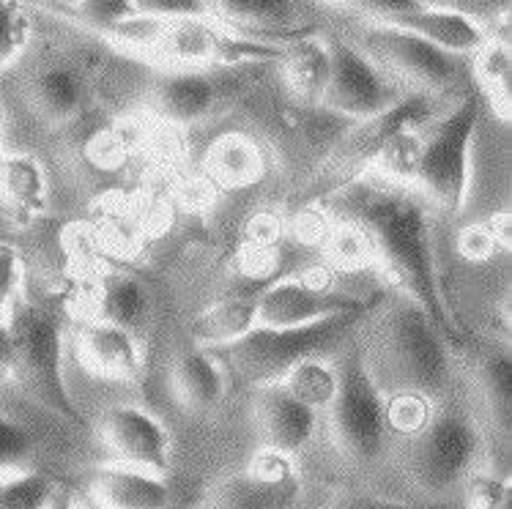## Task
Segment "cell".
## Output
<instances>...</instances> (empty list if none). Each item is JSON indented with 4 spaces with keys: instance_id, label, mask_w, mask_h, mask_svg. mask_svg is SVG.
Instances as JSON below:
<instances>
[{
    "instance_id": "cell-42",
    "label": "cell",
    "mask_w": 512,
    "mask_h": 509,
    "mask_svg": "<svg viewBox=\"0 0 512 509\" xmlns=\"http://www.w3.org/2000/svg\"><path fill=\"white\" fill-rule=\"evenodd\" d=\"M47 509H91L88 504H83V501L77 499L74 493H69V490H55L53 499H50V504H47Z\"/></svg>"
},
{
    "instance_id": "cell-28",
    "label": "cell",
    "mask_w": 512,
    "mask_h": 509,
    "mask_svg": "<svg viewBox=\"0 0 512 509\" xmlns=\"http://www.w3.org/2000/svg\"><path fill=\"white\" fill-rule=\"evenodd\" d=\"M280 386L288 389L296 400H302L304 406L321 414L332 406L337 395V367L324 359H307L296 364Z\"/></svg>"
},
{
    "instance_id": "cell-38",
    "label": "cell",
    "mask_w": 512,
    "mask_h": 509,
    "mask_svg": "<svg viewBox=\"0 0 512 509\" xmlns=\"http://www.w3.org/2000/svg\"><path fill=\"white\" fill-rule=\"evenodd\" d=\"M250 474L266 479V482H288V479H296V468H293V458L283 452L263 449L261 455H255L252 460Z\"/></svg>"
},
{
    "instance_id": "cell-9",
    "label": "cell",
    "mask_w": 512,
    "mask_h": 509,
    "mask_svg": "<svg viewBox=\"0 0 512 509\" xmlns=\"http://www.w3.org/2000/svg\"><path fill=\"white\" fill-rule=\"evenodd\" d=\"M403 96L406 91L354 42H329V83L318 102L326 110L370 121L392 110Z\"/></svg>"
},
{
    "instance_id": "cell-5",
    "label": "cell",
    "mask_w": 512,
    "mask_h": 509,
    "mask_svg": "<svg viewBox=\"0 0 512 509\" xmlns=\"http://www.w3.org/2000/svg\"><path fill=\"white\" fill-rule=\"evenodd\" d=\"M329 433L340 455L351 463H376L389 438V400L373 384L356 340L337 364V395L326 408Z\"/></svg>"
},
{
    "instance_id": "cell-35",
    "label": "cell",
    "mask_w": 512,
    "mask_h": 509,
    "mask_svg": "<svg viewBox=\"0 0 512 509\" xmlns=\"http://www.w3.org/2000/svg\"><path fill=\"white\" fill-rule=\"evenodd\" d=\"M22 282H25L22 252L9 241H0V318L3 321L22 302Z\"/></svg>"
},
{
    "instance_id": "cell-34",
    "label": "cell",
    "mask_w": 512,
    "mask_h": 509,
    "mask_svg": "<svg viewBox=\"0 0 512 509\" xmlns=\"http://www.w3.org/2000/svg\"><path fill=\"white\" fill-rule=\"evenodd\" d=\"M33 449H36V436L31 430L17 419L0 414V474L25 468Z\"/></svg>"
},
{
    "instance_id": "cell-31",
    "label": "cell",
    "mask_w": 512,
    "mask_h": 509,
    "mask_svg": "<svg viewBox=\"0 0 512 509\" xmlns=\"http://www.w3.org/2000/svg\"><path fill=\"white\" fill-rule=\"evenodd\" d=\"M58 485L39 471H6L0 474V509H47Z\"/></svg>"
},
{
    "instance_id": "cell-22",
    "label": "cell",
    "mask_w": 512,
    "mask_h": 509,
    "mask_svg": "<svg viewBox=\"0 0 512 509\" xmlns=\"http://www.w3.org/2000/svg\"><path fill=\"white\" fill-rule=\"evenodd\" d=\"M220 47L222 31L209 17H200L168 22L154 52L173 69H203L206 63L220 61Z\"/></svg>"
},
{
    "instance_id": "cell-13",
    "label": "cell",
    "mask_w": 512,
    "mask_h": 509,
    "mask_svg": "<svg viewBox=\"0 0 512 509\" xmlns=\"http://www.w3.org/2000/svg\"><path fill=\"white\" fill-rule=\"evenodd\" d=\"M367 304H370L367 299L313 285L307 280H280L269 285L261 296H255L258 326H272V329L307 326L348 312H367Z\"/></svg>"
},
{
    "instance_id": "cell-33",
    "label": "cell",
    "mask_w": 512,
    "mask_h": 509,
    "mask_svg": "<svg viewBox=\"0 0 512 509\" xmlns=\"http://www.w3.org/2000/svg\"><path fill=\"white\" fill-rule=\"evenodd\" d=\"M31 42V17L20 3L0 0V69L20 58Z\"/></svg>"
},
{
    "instance_id": "cell-30",
    "label": "cell",
    "mask_w": 512,
    "mask_h": 509,
    "mask_svg": "<svg viewBox=\"0 0 512 509\" xmlns=\"http://www.w3.org/2000/svg\"><path fill=\"white\" fill-rule=\"evenodd\" d=\"M55 9L63 11V14H72V20H77L85 28L115 39V33L140 14V3H132V0H83V3H63Z\"/></svg>"
},
{
    "instance_id": "cell-43",
    "label": "cell",
    "mask_w": 512,
    "mask_h": 509,
    "mask_svg": "<svg viewBox=\"0 0 512 509\" xmlns=\"http://www.w3.org/2000/svg\"><path fill=\"white\" fill-rule=\"evenodd\" d=\"M359 509H428L417 507V504H398V501H384V499H365L359 504Z\"/></svg>"
},
{
    "instance_id": "cell-26",
    "label": "cell",
    "mask_w": 512,
    "mask_h": 509,
    "mask_svg": "<svg viewBox=\"0 0 512 509\" xmlns=\"http://www.w3.org/2000/svg\"><path fill=\"white\" fill-rule=\"evenodd\" d=\"M299 499V477L266 482L255 474L228 479L214 499V509H291Z\"/></svg>"
},
{
    "instance_id": "cell-41",
    "label": "cell",
    "mask_w": 512,
    "mask_h": 509,
    "mask_svg": "<svg viewBox=\"0 0 512 509\" xmlns=\"http://www.w3.org/2000/svg\"><path fill=\"white\" fill-rule=\"evenodd\" d=\"M11 364H14V343H11L9 323L0 321V373L11 370Z\"/></svg>"
},
{
    "instance_id": "cell-3",
    "label": "cell",
    "mask_w": 512,
    "mask_h": 509,
    "mask_svg": "<svg viewBox=\"0 0 512 509\" xmlns=\"http://www.w3.org/2000/svg\"><path fill=\"white\" fill-rule=\"evenodd\" d=\"M365 318V312H348L335 315L326 321L307 323V326H288V329H272V326H255L236 343L225 345L211 354L220 359L222 367L236 373L252 389L283 384L285 375L296 364L307 359H321L324 351L337 345L343 337L354 332V326Z\"/></svg>"
},
{
    "instance_id": "cell-23",
    "label": "cell",
    "mask_w": 512,
    "mask_h": 509,
    "mask_svg": "<svg viewBox=\"0 0 512 509\" xmlns=\"http://www.w3.org/2000/svg\"><path fill=\"white\" fill-rule=\"evenodd\" d=\"M0 198L22 214L42 211L47 203V173L42 162L20 151L0 156Z\"/></svg>"
},
{
    "instance_id": "cell-12",
    "label": "cell",
    "mask_w": 512,
    "mask_h": 509,
    "mask_svg": "<svg viewBox=\"0 0 512 509\" xmlns=\"http://www.w3.org/2000/svg\"><path fill=\"white\" fill-rule=\"evenodd\" d=\"M99 436L115 455V463L168 474L173 463V433L168 425L140 406H110L99 419Z\"/></svg>"
},
{
    "instance_id": "cell-37",
    "label": "cell",
    "mask_w": 512,
    "mask_h": 509,
    "mask_svg": "<svg viewBox=\"0 0 512 509\" xmlns=\"http://www.w3.org/2000/svg\"><path fill=\"white\" fill-rule=\"evenodd\" d=\"M474 509H510V482L499 477L474 474L466 482Z\"/></svg>"
},
{
    "instance_id": "cell-15",
    "label": "cell",
    "mask_w": 512,
    "mask_h": 509,
    "mask_svg": "<svg viewBox=\"0 0 512 509\" xmlns=\"http://www.w3.org/2000/svg\"><path fill=\"white\" fill-rule=\"evenodd\" d=\"M255 392V416L266 438V449L283 452L288 458L299 455L318 430V411L304 406L280 384L263 386Z\"/></svg>"
},
{
    "instance_id": "cell-29",
    "label": "cell",
    "mask_w": 512,
    "mask_h": 509,
    "mask_svg": "<svg viewBox=\"0 0 512 509\" xmlns=\"http://www.w3.org/2000/svg\"><path fill=\"white\" fill-rule=\"evenodd\" d=\"M211 167L225 184H250L263 173V156L247 137L228 135L211 148Z\"/></svg>"
},
{
    "instance_id": "cell-6",
    "label": "cell",
    "mask_w": 512,
    "mask_h": 509,
    "mask_svg": "<svg viewBox=\"0 0 512 509\" xmlns=\"http://www.w3.org/2000/svg\"><path fill=\"white\" fill-rule=\"evenodd\" d=\"M480 126L477 96H463L422 135L417 192L444 211L458 214L471 187V148Z\"/></svg>"
},
{
    "instance_id": "cell-14",
    "label": "cell",
    "mask_w": 512,
    "mask_h": 509,
    "mask_svg": "<svg viewBox=\"0 0 512 509\" xmlns=\"http://www.w3.org/2000/svg\"><path fill=\"white\" fill-rule=\"evenodd\" d=\"M436 102H439V96L417 94L414 91V94L403 96L387 113L376 115L370 121H359V126H356L351 135L345 137L343 143L337 146L335 156L329 159V167L335 170L329 176H345L343 187L351 184L365 167L373 165V159L381 151V146L395 132H400V129H417V126L428 124Z\"/></svg>"
},
{
    "instance_id": "cell-24",
    "label": "cell",
    "mask_w": 512,
    "mask_h": 509,
    "mask_svg": "<svg viewBox=\"0 0 512 509\" xmlns=\"http://www.w3.org/2000/svg\"><path fill=\"white\" fill-rule=\"evenodd\" d=\"M258 326V307L255 299H233V302L214 304L211 310L192 323V340L198 348L220 351L225 345L236 343L244 334Z\"/></svg>"
},
{
    "instance_id": "cell-32",
    "label": "cell",
    "mask_w": 512,
    "mask_h": 509,
    "mask_svg": "<svg viewBox=\"0 0 512 509\" xmlns=\"http://www.w3.org/2000/svg\"><path fill=\"white\" fill-rule=\"evenodd\" d=\"M474 63H477V77L480 83L496 96H502V104L507 107L510 102V83H512V63H510V47L507 42H496V39H488L482 44L480 52L474 55Z\"/></svg>"
},
{
    "instance_id": "cell-19",
    "label": "cell",
    "mask_w": 512,
    "mask_h": 509,
    "mask_svg": "<svg viewBox=\"0 0 512 509\" xmlns=\"http://www.w3.org/2000/svg\"><path fill=\"white\" fill-rule=\"evenodd\" d=\"M28 102L47 124H66L83 110L85 77L69 63H47L28 80Z\"/></svg>"
},
{
    "instance_id": "cell-7",
    "label": "cell",
    "mask_w": 512,
    "mask_h": 509,
    "mask_svg": "<svg viewBox=\"0 0 512 509\" xmlns=\"http://www.w3.org/2000/svg\"><path fill=\"white\" fill-rule=\"evenodd\" d=\"M6 323L14 343L11 373L20 375L25 389L39 403L63 416L66 422L85 427V416L69 395L63 375V332L58 321L47 310L20 302L6 315Z\"/></svg>"
},
{
    "instance_id": "cell-20",
    "label": "cell",
    "mask_w": 512,
    "mask_h": 509,
    "mask_svg": "<svg viewBox=\"0 0 512 509\" xmlns=\"http://www.w3.org/2000/svg\"><path fill=\"white\" fill-rule=\"evenodd\" d=\"M173 392L189 414H209L225 397V370L206 348H192L173 367Z\"/></svg>"
},
{
    "instance_id": "cell-40",
    "label": "cell",
    "mask_w": 512,
    "mask_h": 509,
    "mask_svg": "<svg viewBox=\"0 0 512 509\" xmlns=\"http://www.w3.org/2000/svg\"><path fill=\"white\" fill-rule=\"evenodd\" d=\"M496 239H499V233H488L485 228H471L463 233V241H460V247L463 252L469 255V258H485V255H491V250L496 247Z\"/></svg>"
},
{
    "instance_id": "cell-21",
    "label": "cell",
    "mask_w": 512,
    "mask_h": 509,
    "mask_svg": "<svg viewBox=\"0 0 512 509\" xmlns=\"http://www.w3.org/2000/svg\"><path fill=\"white\" fill-rule=\"evenodd\" d=\"M94 318L124 332H140L151 318L154 302L151 293L132 274H107L99 280L94 293Z\"/></svg>"
},
{
    "instance_id": "cell-4",
    "label": "cell",
    "mask_w": 512,
    "mask_h": 509,
    "mask_svg": "<svg viewBox=\"0 0 512 509\" xmlns=\"http://www.w3.org/2000/svg\"><path fill=\"white\" fill-rule=\"evenodd\" d=\"M403 466L408 482L425 496L441 499L460 490L477 474L482 455V433L477 422L460 408L428 411L414 430L406 433Z\"/></svg>"
},
{
    "instance_id": "cell-18",
    "label": "cell",
    "mask_w": 512,
    "mask_h": 509,
    "mask_svg": "<svg viewBox=\"0 0 512 509\" xmlns=\"http://www.w3.org/2000/svg\"><path fill=\"white\" fill-rule=\"evenodd\" d=\"M157 110L176 124H195L214 113L220 85L206 69H170L154 91Z\"/></svg>"
},
{
    "instance_id": "cell-1",
    "label": "cell",
    "mask_w": 512,
    "mask_h": 509,
    "mask_svg": "<svg viewBox=\"0 0 512 509\" xmlns=\"http://www.w3.org/2000/svg\"><path fill=\"white\" fill-rule=\"evenodd\" d=\"M335 208L351 228L365 233L370 250L387 260L408 299L428 312L452 345L458 343L460 326L441 288L428 203L417 189L354 178L337 189Z\"/></svg>"
},
{
    "instance_id": "cell-10",
    "label": "cell",
    "mask_w": 512,
    "mask_h": 509,
    "mask_svg": "<svg viewBox=\"0 0 512 509\" xmlns=\"http://www.w3.org/2000/svg\"><path fill=\"white\" fill-rule=\"evenodd\" d=\"M359 11H365V22L400 28L436 44L439 50L452 55H477L480 47L488 42L485 28L474 22L469 14L458 11L455 3H422V0H392V3H362Z\"/></svg>"
},
{
    "instance_id": "cell-27",
    "label": "cell",
    "mask_w": 512,
    "mask_h": 509,
    "mask_svg": "<svg viewBox=\"0 0 512 509\" xmlns=\"http://www.w3.org/2000/svg\"><path fill=\"white\" fill-rule=\"evenodd\" d=\"M378 173L387 178L389 184L398 187H417L419 165H422V132L417 129H400L381 146L373 159Z\"/></svg>"
},
{
    "instance_id": "cell-2",
    "label": "cell",
    "mask_w": 512,
    "mask_h": 509,
    "mask_svg": "<svg viewBox=\"0 0 512 509\" xmlns=\"http://www.w3.org/2000/svg\"><path fill=\"white\" fill-rule=\"evenodd\" d=\"M373 384L387 400L428 406L452 384V343L408 296L384 304L356 340Z\"/></svg>"
},
{
    "instance_id": "cell-39",
    "label": "cell",
    "mask_w": 512,
    "mask_h": 509,
    "mask_svg": "<svg viewBox=\"0 0 512 509\" xmlns=\"http://www.w3.org/2000/svg\"><path fill=\"white\" fill-rule=\"evenodd\" d=\"M370 244H367L365 233L362 230L345 225L337 233H332V258H337L340 263H356L370 255Z\"/></svg>"
},
{
    "instance_id": "cell-16",
    "label": "cell",
    "mask_w": 512,
    "mask_h": 509,
    "mask_svg": "<svg viewBox=\"0 0 512 509\" xmlns=\"http://www.w3.org/2000/svg\"><path fill=\"white\" fill-rule=\"evenodd\" d=\"M91 493L102 509H170L173 504V493L162 474L115 460L96 471Z\"/></svg>"
},
{
    "instance_id": "cell-11",
    "label": "cell",
    "mask_w": 512,
    "mask_h": 509,
    "mask_svg": "<svg viewBox=\"0 0 512 509\" xmlns=\"http://www.w3.org/2000/svg\"><path fill=\"white\" fill-rule=\"evenodd\" d=\"M307 11V3L291 0H225L209 3V20L236 39L285 50L318 36Z\"/></svg>"
},
{
    "instance_id": "cell-36",
    "label": "cell",
    "mask_w": 512,
    "mask_h": 509,
    "mask_svg": "<svg viewBox=\"0 0 512 509\" xmlns=\"http://www.w3.org/2000/svg\"><path fill=\"white\" fill-rule=\"evenodd\" d=\"M485 389L491 400L496 416L502 414L504 422H510L512 411V367L510 359L504 354L491 356V362L485 364Z\"/></svg>"
},
{
    "instance_id": "cell-17",
    "label": "cell",
    "mask_w": 512,
    "mask_h": 509,
    "mask_svg": "<svg viewBox=\"0 0 512 509\" xmlns=\"http://www.w3.org/2000/svg\"><path fill=\"white\" fill-rule=\"evenodd\" d=\"M80 356L94 373L115 378V381H132L143 373V348L132 332L105 321H91L80 329Z\"/></svg>"
},
{
    "instance_id": "cell-25",
    "label": "cell",
    "mask_w": 512,
    "mask_h": 509,
    "mask_svg": "<svg viewBox=\"0 0 512 509\" xmlns=\"http://www.w3.org/2000/svg\"><path fill=\"white\" fill-rule=\"evenodd\" d=\"M285 80L304 102H321L329 83V42L321 36L304 39L283 50Z\"/></svg>"
},
{
    "instance_id": "cell-8",
    "label": "cell",
    "mask_w": 512,
    "mask_h": 509,
    "mask_svg": "<svg viewBox=\"0 0 512 509\" xmlns=\"http://www.w3.org/2000/svg\"><path fill=\"white\" fill-rule=\"evenodd\" d=\"M356 47L376 66H381L395 83L414 85L417 94H447L463 77V61L458 55L439 50L436 44L400 28L365 22Z\"/></svg>"
}]
</instances>
